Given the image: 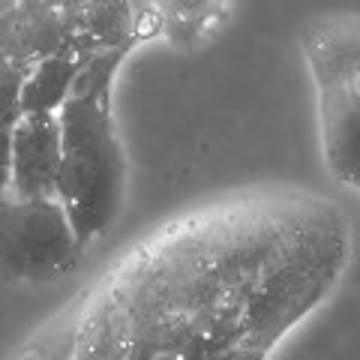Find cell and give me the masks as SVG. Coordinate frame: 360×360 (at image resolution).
Returning a JSON list of instances; mask_svg holds the SVG:
<instances>
[{
  "label": "cell",
  "mask_w": 360,
  "mask_h": 360,
  "mask_svg": "<svg viewBox=\"0 0 360 360\" xmlns=\"http://www.w3.org/2000/svg\"><path fill=\"white\" fill-rule=\"evenodd\" d=\"M60 117V172L54 198L63 205L82 250L115 225L127 162L111 123L108 99L72 94L58 108Z\"/></svg>",
  "instance_id": "1"
},
{
  "label": "cell",
  "mask_w": 360,
  "mask_h": 360,
  "mask_svg": "<svg viewBox=\"0 0 360 360\" xmlns=\"http://www.w3.org/2000/svg\"><path fill=\"white\" fill-rule=\"evenodd\" d=\"M82 252L58 198H0V274L13 279H54Z\"/></svg>",
  "instance_id": "2"
},
{
  "label": "cell",
  "mask_w": 360,
  "mask_h": 360,
  "mask_svg": "<svg viewBox=\"0 0 360 360\" xmlns=\"http://www.w3.org/2000/svg\"><path fill=\"white\" fill-rule=\"evenodd\" d=\"M60 172V117L58 111L21 115L9 139V195L54 198Z\"/></svg>",
  "instance_id": "3"
},
{
  "label": "cell",
  "mask_w": 360,
  "mask_h": 360,
  "mask_svg": "<svg viewBox=\"0 0 360 360\" xmlns=\"http://www.w3.org/2000/svg\"><path fill=\"white\" fill-rule=\"evenodd\" d=\"M319 90L324 156L333 177L360 189V96L340 78L312 75Z\"/></svg>",
  "instance_id": "4"
},
{
  "label": "cell",
  "mask_w": 360,
  "mask_h": 360,
  "mask_svg": "<svg viewBox=\"0 0 360 360\" xmlns=\"http://www.w3.org/2000/svg\"><path fill=\"white\" fill-rule=\"evenodd\" d=\"M312 75L340 78L360 96V21H315L303 33Z\"/></svg>",
  "instance_id": "5"
},
{
  "label": "cell",
  "mask_w": 360,
  "mask_h": 360,
  "mask_svg": "<svg viewBox=\"0 0 360 360\" xmlns=\"http://www.w3.org/2000/svg\"><path fill=\"white\" fill-rule=\"evenodd\" d=\"M87 60V51H82L72 42L63 49L45 54L37 63L27 66L25 82H21V115L30 111H58L72 94V84L82 66Z\"/></svg>",
  "instance_id": "6"
},
{
  "label": "cell",
  "mask_w": 360,
  "mask_h": 360,
  "mask_svg": "<svg viewBox=\"0 0 360 360\" xmlns=\"http://www.w3.org/2000/svg\"><path fill=\"white\" fill-rule=\"evenodd\" d=\"M162 18V33L174 45H193L207 37L217 25L225 0H156Z\"/></svg>",
  "instance_id": "7"
},
{
  "label": "cell",
  "mask_w": 360,
  "mask_h": 360,
  "mask_svg": "<svg viewBox=\"0 0 360 360\" xmlns=\"http://www.w3.org/2000/svg\"><path fill=\"white\" fill-rule=\"evenodd\" d=\"M15 4H33V6H45V9H54V13L82 18L87 0H15Z\"/></svg>",
  "instance_id": "8"
},
{
  "label": "cell",
  "mask_w": 360,
  "mask_h": 360,
  "mask_svg": "<svg viewBox=\"0 0 360 360\" xmlns=\"http://www.w3.org/2000/svg\"><path fill=\"white\" fill-rule=\"evenodd\" d=\"M264 348L262 345H238V348H225V352H219V354H213V357H207V360H264Z\"/></svg>",
  "instance_id": "9"
},
{
  "label": "cell",
  "mask_w": 360,
  "mask_h": 360,
  "mask_svg": "<svg viewBox=\"0 0 360 360\" xmlns=\"http://www.w3.org/2000/svg\"><path fill=\"white\" fill-rule=\"evenodd\" d=\"M9 139L13 135H0V198L9 193Z\"/></svg>",
  "instance_id": "10"
}]
</instances>
